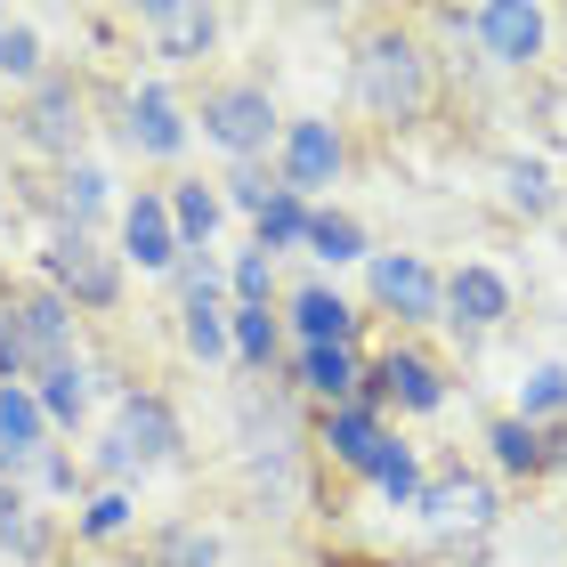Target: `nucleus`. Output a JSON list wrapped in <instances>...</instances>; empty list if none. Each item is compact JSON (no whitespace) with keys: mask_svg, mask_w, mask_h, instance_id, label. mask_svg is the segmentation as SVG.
Here are the masks:
<instances>
[{"mask_svg":"<svg viewBox=\"0 0 567 567\" xmlns=\"http://www.w3.org/2000/svg\"><path fill=\"white\" fill-rule=\"evenodd\" d=\"M17 332H24V349H33L41 365H65L73 300H65V292H33V300H17Z\"/></svg>","mask_w":567,"mask_h":567,"instance_id":"13","label":"nucleus"},{"mask_svg":"<svg viewBox=\"0 0 567 567\" xmlns=\"http://www.w3.org/2000/svg\"><path fill=\"white\" fill-rule=\"evenodd\" d=\"M308 251H317V260H365V236H357V219H341V212H317L308 219Z\"/></svg>","mask_w":567,"mask_h":567,"instance_id":"23","label":"nucleus"},{"mask_svg":"<svg viewBox=\"0 0 567 567\" xmlns=\"http://www.w3.org/2000/svg\"><path fill=\"white\" fill-rule=\"evenodd\" d=\"M503 203H511V212H527V219H544L559 203V187H551L544 163H503Z\"/></svg>","mask_w":567,"mask_h":567,"instance_id":"22","label":"nucleus"},{"mask_svg":"<svg viewBox=\"0 0 567 567\" xmlns=\"http://www.w3.org/2000/svg\"><path fill=\"white\" fill-rule=\"evenodd\" d=\"M236 300L268 308V251H244V260H236Z\"/></svg>","mask_w":567,"mask_h":567,"instance_id":"33","label":"nucleus"},{"mask_svg":"<svg viewBox=\"0 0 567 567\" xmlns=\"http://www.w3.org/2000/svg\"><path fill=\"white\" fill-rule=\"evenodd\" d=\"M122 244H131L138 268H171V260H178V219H171V203H163V195H138L131 212H122Z\"/></svg>","mask_w":567,"mask_h":567,"instance_id":"11","label":"nucleus"},{"mask_svg":"<svg viewBox=\"0 0 567 567\" xmlns=\"http://www.w3.org/2000/svg\"><path fill=\"white\" fill-rule=\"evenodd\" d=\"M324 437H332V454H341L349 471H373V454L390 446V437L373 430V414H365V405H332V422H324Z\"/></svg>","mask_w":567,"mask_h":567,"instance_id":"17","label":"nucleus"},{"mask_svg":"<svg viewBox=\"0 0 567 567\" xmlns=\"http://www.w3.org/2000/svg\"><path fill=\"white\" fill-rule=\"evenodd\" d=\"M0 24H9V17H0Z\"/></svg>","mask_w":567,"mask_h":567,"instance_id":"38","label":"nucleus"},{"mask_svg":"<svg viewBox=\"0 0 567 567\" xmlns=\"http://www.w3.org/2000/svg\"><path fill=\"white\" fill-rule=\"evenodd\" d=\"M41 260H49V284H58L65 300H82V308H114L122 276H114V260L82 236V227H73V236H58V244L41 251Z\"/></svg>","mask_w":567,"mask_h":567,"instance_id":"3","label":"nucleus"},{"mask_svg":"<svg viewBox=\"0 0 567 567\" xmlns=\"http://www.w3.org/2000/svg\"><path fill=\"white\" fill-rule=\"evenodd\" d=\"M154 567H219V544L203 527H163L154 535Z\"/></svg>","mask_w":567,"mask_h":567,"instance_id":"26","label":"nucleus"},{"mask_svg":"<svg viewBox=\"0 0 567 567\" xmlns=\"http://www.w3.org/2000/svg\"><path fill=\"white\" fill-rule=\"evenodd\" d=\"M0 544H9V551H24V559H41V551H49V527L33 519V511H17V519L0 527Z\"/></svg>","mask_w":567,"mask_h":567,"instance_id":"35","label":"nucleus"},{"mask_svg":"<svg viewBox=\"0 0 567 567\" xmlns=\"http://www.w3.org/2000/svg\"><path fill=\"white\" fill-rule=\"evenodd\" d=\"M82 405H90V381H82V365H73V357L41 373V414H49V422H73Z\"/></svg>","mask_w":567,"mask_h":567,"instance_id":"24","label":"nucleus"},{"mask_svg":"<svg viewBox=\"0 0 567 567\" xmlns=\"http://www.w3.org/2000/svg\"><path fill=\"white\" fill-rule=\"evenodd\" d=\"M300 381H308L324 405H349V398H357V357H349V349H308V357H300Z\"/></svg>","mask_w":567,"mask_h":567,"instance_id":"19","label":"nucleus"},{"mask_svg":"<svg viewBox=\"0 0 567 567\" xmlns=\"http://www.w3.org/2000/svg\"><path fill=\"white\" fill-rule=\"evenodd\" d=\"M122 527H131V495H97L82 511V535H122Z\"/></svg>","mask_w":567,"mask_h":567,"instance_id":"32","label":"nucleus"},{"mask_svg":"<svg viewBox=\"0 0 567 567\" xmlns=\"http://www.w3.org/2000/svg\"><path fill=\"white\" fill-rule=\"evenodd\" d=\"M24 138L49 146V154H73V138H82V90L73 82H41L33 106H24Z\"/></svg>","mask_w":567,"mask_h":567,"instance_id":"10","label":"nucleus"},{"mask_svg":"<svg viewBox=\"0 0 567 567\" xmlns=\"http://www.w3.org/2000/svg\"><path fill=\"white\" fill-rule=\"evenodd\" d=\"M365 478H373V486H381L390 503H422V471H414V454H405L398 437H390V446L373 454V471H365Z\"/></svg>","mask_w":567,"mask_h":567,"instance_id":"25","label":"nucleus"},{"mask_svg":"<svg viewBox=\"0 0 567 567\" xmlns=\"http://www.w3.org/2000/svg\"><path fill=\"white\" fill-rule=\"evenodd\" d=\"M227 332H236V357H251V365H268V357H276V317H268V308H236Z\"/></svg>","mask_w":567,"mask_h":567,"instance_id":"29","label":"nucleus"},{"mask_svg":"<svg viewBox=\"0 0 567 567\" xmlns=\"http://www.w3.org/2000/svg\"><path fill=\"white\" fill-rule=\"evenodd\" d=\"M292 324H300V341L308 349H349V300L341 292H324V284H308V292L292 300Z\"/></svg>","mask_w":567,"mask_h":567,"instance_id":"15","label":"nucleus"},{"mask_svg":"<svg viewBox=\"0 0 567 567\" xmlns=\"http://www.w3.org/2000/svg\"><path fill=\"white\" fill-rule=\"evenodd\" d=\"M114 446L131 454V462H171V454H178V414H171L163 398H122Z\"/></svg>","mask_w":567,"mask_h":567,"instance_id":"9","label":"nucleus"},{"mask_svg":"<svg viewBox=\"0 0 567 567\" xmlns=\"http://www.w3.org/2000/svg\"><path fill=\"white\" fill-rule=\"evenodd\" d=\"M146 33H154V58L187 65V58H203V49H212L219 17H212V9H187V0H154V9H146Z\"/></svg>","mask_w":567,"mask_h":567,"instance_id":"8","label":"nucleus"},{"mask_svg":"<svg viewBox=\"0 0 567 567\" xmlns=\"http://www.w3.org/2000/svg\"><path fill=\"white\" fill-rule=\"evenodd\" d=\"M373 398H398V405H414V414H430V405L446 398V381H437L414 349H390V357H381V373H373Z\"/></svg>","mask_w":567,"mask_h":567,"instance_id":"14","label":"nucleus"},{"mask_svg":"<svg viewBox=\"0 0 567 567\" xmlns=\"http://www.w3.org/2000/svg\"><path fill=\"white\" fill-rule=\"evenodd\" d=\"M446 308H454V324L486 332V324L511 317V284H503L495 268H454V276H446Z\"/></svg>","mask_w":567,"mask_h":567,"instance_id":"12","label":"nucleus"},{"mask_svg":"<svg viewBox=\"0 0 567 567\" xmlns=\"http://www.w3.org/2000/svg\"><path fill=\"white\" fill-rule=\"evenodd\" d=\"M24 357H33V349H24V332H17V308H0V390L24 373Z\"/></svg>","mask_w":567,"mask_h":567,"instance_id":"34","label":"nucleus"},{"mask_svg":"<svg viewBox=\"0 0 567 567\" xmlns=\"http://www.w3.org/2000/svg\"><path fill=\"white\" fill-rule=\"evenodd\" d=\"M332 171H341V138H332V122H292V131H284V187H292V195L332 187Z\"/></svg>","mask_w":567,"mask_h":567,"instance_id":"7","label":"nucleus"},{"mask_svg":"<svg viewBox=\"0 0 567 567\" xmlns=\"http://www.w3.org/2000/svg\"><path fill=\"white\" fill-rule=\"evenodd\" d=\"M486 446H495V462H503V471H544V462H551L544 430H535V422H519V414L486 430Z\"/></svg>","mask_w":567,"mask_h":567,"instance_id":"20","label":"nucleus"},{"mask_svg":"<svg viewBox=\"0 0 567 567\" xmlns=\"http://www.w3.org/2000/svg\"><path fill=\"white\" fill-rule=\"evenodd\" d=\"M308 219H317V212H308V203H300L292 187H276V195H268V212H260V251L308 244Z\"/></svg>","mask_w":567,"mask_h":567,"instance_id":"21","label":"nucleus"},{"mask_svg":"<svg viewBox=\"0 0 567 567\" xmlns=\"http://www.w3.org/2000/svg\"><path fill=\"white\" fill-rule=\"evenodd\" d=\"M131 138H138L146 154H178V138H187V122H178V106H171L163 82L131 90Z\"/></svg>","mask_w":567,"mask_h":567,"instance_id":"16","label":"nucleus"},{"mask_svg":"<svg viewBox=\"0 0 567 567\" xmlns=\"http://www.w3.org/2000/svg\"><path fill=\"white\" fill-rule=\"evenodd\" d=\"M171 219H178V244H212V227H219V195L195 178V187H178Z\"/></svg>","mask_w":567,"mask_h":567,"instance_id":"27","label":"nucleus"},{"mask_svg":"<svg viewBox=\"0 0 567 567\" xmlns=\"http://www.w3.org/2000/svg\"><path fill=\"white\" fill-rule=\"evenodd\" d=\"M41 430H49L41 398H33V390H17V381H9V390H0V446H9V454L24 462V454L41 446Z\"/></svg>","mask_w":567,"mask_h":567,"instance_id":"18","label":"nucleus"},{"mask_svg":"<svg viewBox=\"0 0 567 567\" xmlns=\"http://www.w3.org/2000/svg\"><path fill=\"white\" fill-rule=\"evenodd\" d=\"M65 212H73V227L106 212V171H97V163H82V171H65Z\"/></svg>","mask_w":567,"mask_h":567,"instance_id":"31","label":"nucleus"},{"mask_svg":"<svg viewBox=\"0 0 567 567\" xmlns=\"http://www.w3.org/2000/svg\"><path fill=\"white\" fill-rule=\"evenodd\" d=\"M0 73H9V82H33L41 73V33L33 24H0Z\"/></svg>","mask_w":567,"mask_h":567,"instance_id":"30","label":"nucleus"},{"mask_svg":"<svg viewBox=\"0 0 567 567\" xmlns=\"http://www.w3.org/2000/svg\"><path fill=\"white\" fill-rule=\"evenodd\" d=\"M0 471H17V454H9V446H0Z\"/></svg>","mask_w":567,"mask_h":567,"instance_id":"37","label":"nucleus"},{"mask_svg":"<svg viewBox=\"0 0 567 567\" xmlns=\"http://www.w3.org/2000/svg\"><path fill=\"white\" fill-rule=\"evenodd\" d=\"M203 138H219L227 154H260L276 138V106H268V90L260 82H227L203 97Z\"/></svg>","mask_w":567,"mask_h":567,"instance_id":"2","label":"nucleus"},{"mask_svg":"<svg viewBox=\"0 0 567 567\" xmlns=\"http://www.w3.org/2000/svg\"><path fill=\"white\" fill-rule=\"evenodd\" d=\"M357 106L381 122H414L430 106V58L405 33H381L357 49Z\"/></svg>","mask_w":567,"mask_h":567,"instance_id":"1","label":"nucleus"},{"mask_svg":"<svg viewBox=\"0 0 567 567\" xmlns=\"http://www.w3.org/2000/svg\"><path fill=\"white\" fill-rule=\"evenodd\" d=\"M544 414H567V373L559 365H535L527 390H519V422H544Z\"/></svg>","mask_w":567,"mask_h":567,"instance_id":"28","label":"nucleus"},{"mask_svg":"<svg viewBox=\"0 0 567 567\" xmlns=\"http://www.w3.org/2000/svg\"><path fill=\"white\" fill-rule=\"evenodd\" d=\"M422 511H430V519L437 527H495V486H486L478 471H446V478H430L422 486Z\"/></svg>","mask_w":567,"mask_h":567,"instance_id":"6","label":"nucleus"},{"mask_svg":"<svg viewBox=\"0 0 567 567\" xmlns=\"http://www.w3.org/2000/svg\"><path fill=\"white\" fill-rule=\"evenodd\" d=\"M373 300L398 308V317H437V308H446V284H437L414 251H390V260H373Z\"/></svg>","mask_w":567,"mask_h":567,"instance_id":"5","label":"nucleus"},{"mask_svg":"<svg viewBox=\"0 0 567 567\" xmlns=\"http://www.w3.org/2000/svg\"><path fill=\"white\" fill-rule=\"evenodd\" d=\"M471 33H478L486 58L511 65V73L544 58V9H527V0H495V9H478V17H471Z\"/></svg>","mask_w":567,"mask_h":567,"instance_id":"4","label":"nucleus"},{"mask_svg":"<svg viewBox=\"0 0 567 567\" xmlns=\"http://www.w3.org/2000/svg\"><path fill=\"white\" fill-rule=\"evenodd\" d=\"M17 511H24V503H17V486H9V478H0V527H9V519H17Z\"/></svg>","mask_w":567,"mask_h":567,"instance_id":"36","label":"nucleus"}]
</instances>
